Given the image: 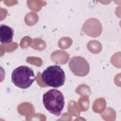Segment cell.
<instances>
[{
  "instance_id": "6da1fadb",
  "label": "cell",
  "mask_w": 121,
  "mask_h": 121,
  "mask_svg": "<svg viewBox=\"0 0 121 121\" xmlns=\"http://www.w3.org/2000/svg\"><path fill=\"white\" fill-rule=\"evenodd\" d=\"M43 104L50 113L60 116L63 109L65 102L62 93L59 90L51 89L45 93L43 96Z\"/></svg>"
},
{
  "instance_id": "7a4b0ae2",
  "label": "cell",
  "mask_w": 121,
  "mask_h": 121,
  "mask_svg": "<svg viewBox=\"0 0 121 121\" xmlns=\"http://www.w3.org/2000/svg\"><path fill=\"white\" fill-rule=\"evenodd\" d=\"M43 82L47 86L54 88L60 87L64 84L65 74L61 68L57 65L48 67L41 74Z\"/></svg>"
},
{
  "instance_id": "3957f363",
  "label": "cell",
  "mask_w": 121,
  "mask_h": 121,
  "mask_svg": "<svg viewBox=\"0 0 121 121\" xmlns=\"http://www.w3.org/2000/svg\"><path fill=\"white\" fill-rule=\"evenodd\" d=\"M34 71L26 66H20L15 69L11 74L12 82L17 87L26 89L35 80Z\"/></svg>"
},
{
  "instance_id": "277c9868",
  "label": "cell",
  "mask_w": 121,
  "mask_h": 121,
  "mask_svg": "<svg viewBox=\"0 0 121 121\" xmlns=\"http://www.w3.org/2000/svg\"><path fill=\"white\" fill-rule=\"evenodd\" d=\"M69 66L72 73L79 77L87 75L90 70L89 63L84 58L81 56L72 57L69 61Z\"/></svg>"
},
{
  "instance_id": "5b68a950",
  "label": "cell",
  "mask_w": 121,
  "mask_h": 121,
  "mask_svg": "<svg viewBox=\"0 0 121 121\" xmlns=\"http://www.w3.org/2000/svg\"><path fill=\"white\" fill-rule=\"evenodd\" d=\"M14 30L6 25L0 26V41L1 43H10L12 42Z\"/></svg>"
}]
</instances>
